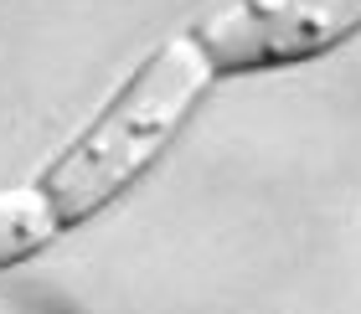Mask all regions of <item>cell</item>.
Returning <instances> with one entry per match:
<instances>
[{"mask_svg":"<svg viewBox=\"0 0 361 314\" xmlns=\"http://www.w3.org/2000/svg\"><path fill=\"white\" fill-rule=\"evenodd\" d=\"M212 77L217 73H212L207 52L191 42V31L160 42L135 68V77L109 98V108L73 139V150L42 175L62 222L73 227L93 211H104L176 139V129L186 124V113L196 108V98L207 93Z\"/></svg>","mask_w":361,"mask_h":314,"instance_id":"6da1fadb","label":"cell"},{"mask_svg":"<svg viewBox=\"0 0 361 314\" xmlns=\"http://www.w3.org/2000/svg\"><path fill=\"white\" fill-rule=\"evenodd\" d=\"M361 31V0H227L191 26L217 77L310 62Z\"/></svg>","mask_w":361,"mask_h":314,"instance_id":"7a4b0ae2","label":"cell"},{"mask_svg":"<svg viewBox=\"0 0 361 314\" xmlns=\"http://www.w3.org/2000/svg\"><path fill=\"white\" fill-rule=\"evenodd\" d=\"M62 211L47 186H11L0 191V268L42 253L47 242L62 232Z\"/></svg>","mask_w":361,"mask_h":314,"instance_id":"3957f363","label":"cell"}]
</instances>
